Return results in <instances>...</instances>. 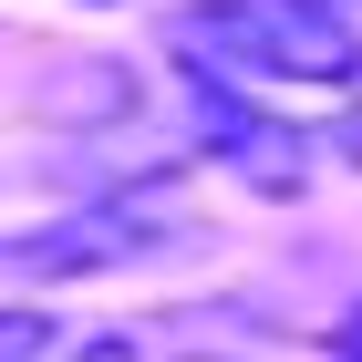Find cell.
Listing matches in <instances>:
<instances>
[{
	"instance_id": "cell-1",
	"label": "cell",
	"mask_w": 362,
	"mask_h": 362,
	"mask_svg": "<svg viewBox=\"0 0 362 362\" xmlns=\"http://www.w3.org/2000/svg\"><path fill=\"white\" fill-rule=\"evenodd\" d=\"M187 238V187L176 176H145V187H114L93 197V207H73L62 228H42V238H21L11 259H31V269L52 279H83V269H124V259H156Z\"/></svg>"
},
{
	"instance_id": "cell-2",
	"label": "cell",
	"mask_w": 362,
	"mask_h": 362,
	"mask_svg": "<svg viewBox=\"0 0 362 362\" xmlns=\"http://www.w3.org/2000/svg\"><path fill=\"white\" fill-rule=\"evenodd\" d=\"M197 145H207L238 187H259V197H290L310 176V135H290L279 114H259L249 83H207V73H197Z\"/></svg>"
},
{
	"instance_id": "cell-3",
	"label": "cell",
	"mask_w": 362,
	"mask_h": 362,
	"mask_svg": "<svg viewBox=\"0 0 362 362\" xmlns=\"http://www.w3.org/2000/svg\"><path fill=\"white\" fill-rule=\"evenodd\" d=\"M269 42V83H362V31L341 0H249Z\"/></svg>"
},
{
	"instance_id": "cell-4",
	"label": "cell",
	"mask_w": 362,
	"mask_h": 362,
	"mask_svg": "<svg viewBox=\"0 0 362 362\" xmlns=\"http://www.w3.org/2000/svg\"><path fill=\"white\" fill-rule=\"evenodd\" d=\"M0 362H52V310H0Z\"/></svg>"
},
{
	"instance_id": "cell-5",
	"label": "cell",
	"mask_w": 362,
	"mask_h": 362,
	"mask_svg": "<svg viewBox=\"0 0 362 362\" xmlns=\"http://www.w3.org/2000/svg\"><path fill=\"white\" fill-rule=\"evenodd\" d=\"M62 362H145V352H135V341H124V332H93V341H73V352H62Z\"/></svg>"
},
{
	"instance_id": "cell-6",
	"label": "cell",
	"mask_w": 362,
	"mask_h": 362,
	"mask_svg": "<svg viewBox=\"0 0 362 362\" xmlns=\"http://www.w3.org/2000/svg\"><path fill=\"white\" fill-rule=\"evenodd\" d=\"M321 145H332L341 166H362V114H341V124H332V135H321Z\"/></svg>"
},
{
	"instance_id": "cell-7",
	"label": "cell",
	"mask_w": 362,
	"mask_h": 362,
	"mask_svg": "<svg viewBox=\"0 0 362 362\" xmlns=\"http://www.w3.org/2000/svg\"><path fill=\"white\" fill-rule=\"evenodd\" d=\"M332 352H341V362H362V310H341V321H332Z\"/></svg>"
}]
</instances>
